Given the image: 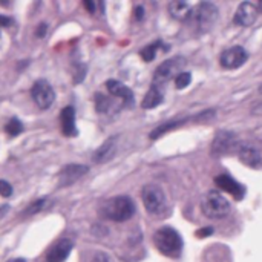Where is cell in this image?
Instances as JSON below:
<instances>
[{"instance_id":"cell-1","label":"cell","mask_w":262,"mask_h":262,"mask_svg":"<svg viewBox=\"0 0 262 262\" xmlns=\"http://www.w3.org/2000/svg\"><path fill=\"white\" fill-rule=\"evenodd\" d=\"M134 213H135V204L126 195H118L115 198H110L101 206V215L115 222L127 221L134 216Z\"/></svg>"},{"instance_id":"cell-2","label":"cell","mask_w":262,"mask_h":262,"mask_svg":"<svg viewBox=\"0 0 262 262\" xmlns=\"http://www.w3.org/2000/svg\"><path fill=\"white\" fill-rule=\"evenodd\" d=\"M154 244L158 251L169 257H178L182 250V239L172 227H161L154 235Z\"/></svg>"},{"instance_id":"cell-3","label":"cell","mask_w":262,"mask_h":262,"mask_svg":"<svg viewBox=\"0 0 262 262\" xmlns=\"http://www.w3.org/2000/svg\"><path fill=\"white\" fill-rule=\"evenodd\" d=\"M201 210L210 219H221V218H226L230 213L232 204L222 193L216 190H210L203 196Z\"/></svg>"},{"instance_id":"cell-4","label":"cell","mask_w":262,"mask_h":262,"mask_svg":"<svg viewBox=\"0 0 262 262\" xmlns=\"http://www.w3.org/2000/svg\"><path fill=\"white\" fill-rule=\"evenodd\" d=\"M141 198L149 213L160 215L166 210V195L157 184H146L141 190Z\"/></svg>"},{"instance_id":"cell-5","label":"cell","mask_w":262,"mask_h":262,"mask_svg":"<svg viewBox=\"0 0 262 262\" xmlns=\"http://www.w3.org/2000/svg\"><path fill=\"white\" fill-rule=\"evenodd\" d=\"M218 7L215 4L210 2H203L196 7V10L193 11V19H195V25L198 28L200 32H207L213 28V25L218 20Z\"/></svg>"},{"instance_id":"cell-6","label":"cell","mask_w":262,"mask_h":262,"mask_svg":"<svg viewBox=\"0 0 262 262\" xmlns=\"http://www.w3.org/2000/svg\"><path fill=\"white\" fill-rule=\"evenodd\" d=\"M184 66H185V58H182V57H175V58L166 60L155 71L154 85L155 86H161V85L167 83L169 80H172L173 77L176 79V76H178V74H181V69Z\"/></svg>"},{"instance_id":"cell-7","label":"cell","mask_w":262,"mask_h":262,"mask_svg":"<svg viewBox=\"0 0 262 262\" xmlns=\"http://www.w3.org/2000/svg\"><path fill=\"white\" fill-rule=\"evenodd\" d=\"M31 95L35 101V104L40 109H49L55 101V91L46 80H37L31 89Z\"/></svg>"},{"instance_id":"cell-8","label":"cell","mask_w":262,"mask_h":262,"mask_svg":"<svg viewBox=\"0 0 262 262\" xmlns=\"http://www.w3.org/2000/svg\"><path fill=\"white\" fill-rule=\"evenodd\" d=\"M248 58V54L244 48L241 46H233L230 49H226L221 57H219V63L222 68L226 69H236L239 66H242Z\"/></svg>"},{"instance_id":"cell-9","label":"cell","mask_w":262,"mask_h":262,"mask_svg":"<svg viewBox=\"0 0 262 262\" xmlns=\"http://www.w3.org/2000/svg\"><path fill=\"white\" fill-rule=\"evenodd\" d=\"M238 157H239L241 163H244L247 167L262 169V154L253 144L244 143V144L238 146Z\"/></svg>"},{"instance_id":"cell-10","label":"cell","mask_w":262,"mask_h":262,"mask_svg":"<svg viewBox=\"0 0 262 262\" xmlns=\"http://www.w3.org/2000/svg\"><path fill=\"white\" fill-rule=\"evenodd\" d=\"M215 184L219 187L222 192H227L230 193L235 200H242L244 195H245V187L238 182L236 179H233L230 175L227 173H222V175H218L215 178Z\"/></svg>"},{"instance_id":"cell-11","label":"cell","mask_w":262,"mask_h":262,"mask_svg":"<svg viewBox=\"0 0 262 262\" xmlns=\"http://www.w3.org/2000/svg\"><path fill=\"white\" fill-rule=\"evenodd\" d=\"M88 172H89L88 166H83V164H68L58 173V185L60 187L71 185L76 181H79L82 176H85Z\"/></svg>"},{"instance_id":"cell-12","label":"cell","mask_w":262,"mask_h":262,"mask_svg":"<svg viewBox=\"0 0 262 262\" xmlns=\"http://www.w3.org/2000/svg\"><path fill=\"white\" fill-rule=\"evenodd\" d=\"M235 147H236V137L233 132H227V130L218 132L212 143L213 154H216V155L230 154Z\"/></svg>"},{"instance_id":"cell-13","label":"cell","mask_w":262,"mask_h":262,"mask_svg":"<svg viewBox=\"0 0 262 262\" xmlns=\"http://www.w3.org/2000/svg\"><path fill=\"white\" fill-rule=\"evenodd\" d=\"M257 13H259V10L256 5H253L250 2H244L238 7L233 22L241 26H251L257 19Z\"/></svg>"},{"instance_id":"cell-14","label":"cell","mask_w":262,"mask_h":262,"mask_svg":"<svg viewBox=\"0 0 262 262\" xmlns=\"http://www.w3.org/2000/svg\"><path fill=\"white\" fill-rule=\"evenodd\" d=\"M72 247L74 242L71 239H60L49 248L46 254V262H64L69 253L72 251Z\"/></svg>"},{"instance_id":"cell-15","label":"cell","mask_w":262,"mask_h":262,"mask_svg":"<svg viewBox=\"0 0 262 262\" xmlns=\"http://www.w3.org/2000/svg\"><path fill=\"white\" fill-rule=\"evenodd\" d=\"M115 152H117V137H112V138L106 140L97 149L94 157H92V160L95 163H106V161H109L112 157L115 155Z\"/></svg>"},{"instance_id":"cell-16","label":"cell","mask_w":262,"mask_h":262,"mask_svg":"<svg viewBox=\"0 0 262 262\" xmlns=\"http://www.w3.org/2000/svg\"><path fill=\"white\" fill-rule=\"evenodd\" d=\"M106 86H107V91L110 92V95L121 98L124 101V104L129 106L134 103V92L124 83H121L118 80H107Z\"/></svg>"},{"instance_id":"cell-17","label":"cell","mask_w":262,"mask_h":262,"mask_svg":"<svg viewBox=\"0 0 262 262\" xmlns=\"http://www.w3.org/2000/svg\"><path fill=\"white\" fill-rule=\"evenodd\" d=\"M61 130L66 137H76L77 135V127H76V109L72 106H66L61 110Z\"/></svg>"},{"instance_id":"cell-18","label":"cell","mask_w":262,"mask_h":262,"mask_svg":"<svg viewBox=\"0 0 262 262\" xmlns=\"http://www.w3.org/2000/svg\"><path fill=\"white\" fill-rule=\"evenodd\" d=\"M161 103H163V91L160 89V86L152 85V88L144 95L141 106L144 109H154V107L160 106Z\"/></svg>"},{"instance_id":"cell-19","label":"cell","mask_w":262,"mask_h":262,"mask_svg":"<svg viewBox=\"0 0 262 262\" xmlns=\"http://www.w3.org/2000/svg\"><path fill=\"white\" fill-rule=\"evenodd\" d=\"M169 13L173 19L184 20V19L192 16V7L189 4H184V2H172L169 5Z\"/></svg>"},{"instance_id":"cell-20","label":"cell","mask_w":262,"mask_h":262,"mask_svg":"<svg viewBox=\"0 0 262 262\" xmlns=\"http://www.w3.org/2000/svg\"><path fill=\"white\" fill-rule=\"evenodd\" d=\"M184 121H185V120H179V121H169V123H164V124L158 126V127H157L155 130H152V134H151V138H152V140H157L158 137L164 135L166 132H169V130L175 129V127L181 126V124H182Z\"/></svg>"},{"instance_id":"cell-21","label":"cell","mask_w":262,"mask_h":262,"mask_svg":"<svg viewBox=\"0 0 262 262\" xmlns=\"http://www.w3.org/2000/svg\"><path fill=\"white\" fill-rule=\"evenodd\" d=\"M161 46V42H157V43H154V45H149V46H146L143 51H141V57H143V60L144 61H152L154 58H155V55H157V49Z\"/></svg>"},{"instance_id":"cell-22","label":"cell","mask_w":262,"mask_h":262,"mask_svg":"<svg viewBox=\"0 0 262 262\" xmlns=\"http://www.w3.org/2000/svg\"><path fill=\"white\" fill-rule=\"evenodd\" d=\"M190 82H192L190 72H181V74H178L176 79H175V85H176L178 89H184V88H187V86L190 85Z\"/></svg>"},{"instance_id":"cell-23","label":"cell","mask_w":262,"mask_h":262,"mask_svg":"<svg viewBox=\"0 0 262 262\" xmlns=\"http://www.w3.org/2000/svg\"><path fill=\"white\" fill-rule=\"evenodd\" d=\"M5 130L10 134V135H13V137H17L19 134H22V130H23V124H22V121L20 120H17V118H13L8 124H7V127H5Z\"/></svg>"},{"instance_id":"cell-24","label":"cell","mask_w":262,"mask_h":262,"mask_svg":"<svg viewBox=\"0 0 262 262\" xmlns=\"http://www.w3.org/2000/svg\"><path fill=\"white\" fill-rule=\"evenodd\" d=\"M95 106H97V110H98V112H107V109H109V106H110V100H109L107 97L98 94V95L95 97Z\"/></svg>"},{"instance_id":"cell-25","label":"cell","mask_w":262,"mask_h":262,"mask_svg":"<svg viewBox=\"0 0 262 262\" xmlns=\"http://www.w3.org/2000/svg\"><path fill=\"white\" fill-rule=\"evenodd\" d=\"M89 262H112V259L104 251H94L91 259H89Z\"/></svg>"},{"instance_id":"cell-26","label":"cell","mask_w":262,"mask_h":262,"mask_svg":"<svg viewBox=\"0 0 262 262\" xmlns=\"http://www.w3.org/2000/svg\"><path fill=\"white\" fill-rule=\"evenodd\" d=\"M43 206H45V200L35 201V203H32V204L28 207V210L25 212V215H34V213H37V212H40V210L43 209Z\"/></svg>"},{"instance_id":"cell-27","label":"cell","mask_w":262,"mask_h":262,"mask_svg":"<svg viewBox=\"0 0 262 262\" xmlns=\"http://www.w3.org/2000/svg\"><path fill=\"white\" fill-rule=\"evenodd\" d=\"M11 193H13V187H11V184L8 182V181H0V195L2 196H11Z\"/></svg>"},{"instance_id":"cell-28","label":"cell","mask_w":262,"mask_h":262,"mask_svg":"<svg viewBox=\"0 0 262 262\" xmlns=\"http://www.w3.org/2000/svg\"><path fill=\"white\" fill-rule=\"evenodd\" d=\"M212 233H213V229H212V227H206V229L198 230V232H196V236H198V238H207V236H210Z\"/></svg>"},{"instance_id":"cell-29","label":"cell","mask_w":262,"mask_h":262,"mask_svg":"<svg viewBox=\"0 0 262 262\" xmlns=\"http://www.w3.org/2000/svg\"><path fill=\"white\" fill-rule=\"evenodd\" d=\"M46 29H48V25H46V23H40L39 29L35 31L37 37H39V39H43V37H45V34H46Z\"/></svg>"},{"instance_id":"cell-30","label":"cell","mask_w":262,"mask_h":262,"mask_svg":"<svg viewBox=\"0 0 262 262\" xmlns=\"http://www.w3.org/2000/svg\"><path fill=\"white\" fill-rule=\"evenodd\" d=\"M135 17H137V20H141L144 17V8L143 7H137L135 8Z\"/></svg>"},{"instance_id":"cell-31","label":"cell","mask_w":262,"mask_h":262,"mask_svg":"<svg viewBox=\"0 0 262 262\" xmlns=\"http://www.w3.org/2000/svg\"><path fill=\"white\" fill-rule=\"evenodd\" d=\"M11 25V19L5 17V16H0V26H10Z\"/></svg>"},{"instance_id":"cell-32","label":"cell","mask_w":262,"mask_h":262,"mask_svg":"<svg viewBox=\"0 0 262 262\" xmlns=\"http://www.w3.org/2000/svg\"><path fill=\"white\" fill-rule=\"evenodd\" d=\"M85 7H86L91 13H94V4H92V2H85Z\"/></svg>"},{"instance_id":"cell-33","label":"cell","mask_w":262,"mask_h":262,"mask_svg":"<svg viewBox=\"0 0 262 262\" xmlns=\"http://www.w3.org/2000/svg\"><path fill=\"white\" fill-rule=\"evenodd\" d=\"M8 209H10L8 206H4V207H2V210H0V218H2V216L8 212Z\"/></svg>"},{"instance_id":"cell-34","label":"cell","mask_w":262,"mask_h":262,"mask_svg":"<svg viewBox=\"0 0 262 262\" xmlns=\"http://www.w3.org/2000/svg\"><path fill=\"white\" fill-rule=\"evenodd\" d=\"M10 262H26L23 257H17V259H13V260H10Z\"/></svg>"},{"instance_id":"cell-35","label":"cell","mask_w":262,"mask_h":262,"mask_svg":"<svg viewBox=\"0 0 262 262\" xmlns=\"http://www.w3.org/2000/svg\"><path fill=\"white\" fill-rule=\"evenodd\" d=\"M259 10H260V11H262V2H260V4H259Z\"/></svg>"},{"instance_id":"cell-36","label":"cell","mask_w":262,"mask_h":262,"mask_svg":"<svg viewBox=\"0 0 262 262\" xmlns=\"http://www.w3.org/2000/svg\"><path fill=\"white\" fill-rule=\"evenodd\" d=\"M259 91H260V92H262V85H260V89H259Z\"/></svg>"}]
</instances>
